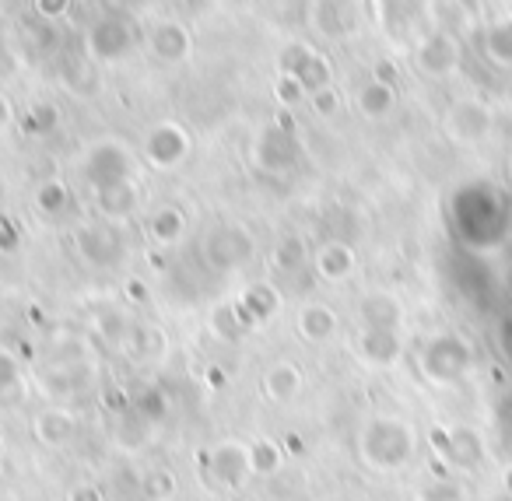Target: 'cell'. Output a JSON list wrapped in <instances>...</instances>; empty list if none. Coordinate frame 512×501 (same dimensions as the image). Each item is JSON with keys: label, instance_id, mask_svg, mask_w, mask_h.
<instances>
[{"label": "cell", "instance_id": "cell-26", "mask_svg": "<svg viewBox=\"0 0 512 501\" xmlns=\"http://www.w3.org/2000/svg\"><path fill=\"white\" fill-rule=\"evenodd\" d=\"M22 393V372L8 351H0V403H15Z\"/></svg>", "mask_w": 512, "mask_h": 501}, {"label": "cell", "instance_id": "cell-2", "mask_svg": "<svg viewBox=\"0 0 512 501\" xmlns=\"http://www.w3.org/2000/svg\"><path fill=\"white\" fill-rule=\"evenodd\" d=\"M204 256L211 267L218 270H235L253 256V239H249L242 228L225 225V228H214L204 242Z\"/></svg>", "mask_w": 512, "mask_h": 501}, {"label": "cell", "instance_id": "cell-35", "mask_svg": "<svg viewBox=\"0 0 512 501\" xmlns=\"http://www.w3.org/2000/svg\"><path fill=\"white\" fill-rule=\"evenodd\" d=\"M376 4H383V8H390V4H393V0H376Z\"/></svg>", "mask_w": 512, "mask_h": 501}, {"label": "cell", "instance_id": "cell-33", "mask_svg": "<svg viewBox=\"0 0 512 501\" xmlns=\"http://www.w3.org/2000/svg\"><path fill=\"white\" fill-rule=\"evenodd\" d=\"M71 501H102V494L95 487H81V491L71 494Z\"/></svg>", "mask_w": 512, "mask_h": 501}, {"label": "cell", "instance_id": "cell-7", "mask_svg": "<svg viewBox=\"0 0 512 501\" xmlns=\"http://www.w3.org/2000/svg\"><path fill=\"white\" fill-rule=\"evenodd\" d=\"M313 22L323 36L341 39V36H351V32L358 29V22H362V8H358V0H316Z\"/></svg>", "mask_w": 512, "mask_h": 501}, {"label": "cell", "instance_id": "cell-20", "mask_svg": "<svg viewBox=\"0 0 512 501\" xmlns=\"http://www.w3.org/2000/svg\"><path fill=\"white\" fill-rule=\"evenodd\" d=\"M99 193V211L106 218H127L130 211L137 207V186L130 183H116V186H106V190H95Z\"/></svg>", "mask_w": 512, "mask_h": 501}, {"label": "cell", "instance_id": "cell-4", "mask_svg": "<svg viewBox=\"0 0 512 501\" xmlns=\"http://www.w3.org/2000/svg\"><path fill=\"white\" fill-rule=\"evenodd\" d=\"M134 25L123 22V18H102L88 29V53L95 60H120L134 50Z\"/></svg>", "mask_w": 512, "mask_h": 501}, {"label": "cell", "instance_id": "cell-5", "mask_svg": "<svg viewBox=\"0 0 512 501\" xmlns=\"http://www.w3.org/2000/svg\"><path fill=\"white\" fill-rule=\"evenodd\" d=\"M414 64H418V71L428 74V78H446V74H453L456 64H460V43H456L449 32H432V36L418 46V53H414Z\"/></svg>", "mask_w": 512, "mask_h": 501}, {"label": "cell", "instance_id": "cell-3", "mask_svg": "<svg viewBox=\"0 0 512 501\" xmlns=\"http://www.w3.org/2000/svg\"><path fill=\"white\" fill-rule=\"evenodd\" d=\"M281 71H285V78L299 81V88L309 95L330 88V64L306 46H288V53L281 57Z\"/></svg>", "mask_w": 512, "mask_h": 501}, {"label": "cell", "instance_id": "cell-10", "mask_svg": "<svg viewBox=\"0 0 512 501\" xmlns=\"http://www.w3.org/2000/svg\"><path fill=\"white\" fill-rule=\"evenodd\" d=\"M467 358L470 351L463 347V340L456 337H439L428 344L425 351V368L432 379H453V375H460L463 368H467Z\"/></svg>", "mask_w": 512, "mask_h": 501}, {"label": "cell", "instance_id": "cell-19", "mask_svg": "<svg viewBox=\"0 0 512 501\" xmlns=\"http://www.w3.org/2000/svg\"><path fill=\"white\" fill-rule=\"evenodd\" d=\"M36 435L46 445H64L67 438H74V417L60 407H50L36 417Z\"/></svg>", "mask_w": 512, "mask_h": 501}, {"label": "cell", "instance_id": "cell-29", "mask_svg": "<svg viewBox=\"0 0 512 501\" xmlns=\"http://www.w3.org/2000/svg\"><path fill=\"white\" fill-rule=\"evenodd\" d=\"M249 463H253V470H274V466L281 463V452L274 449V445L260 442L249 449Z\"/></svg>", "mask_w": 512, "mask_h": 501}, {"label": "cell", "instance_id": "cell-12", "mask_svg": "<svg viewBox=\"0 0 512 501\" xmlns=\"http://www.w3.org/2000/svg\"><path fill=\"white\" fill-rule=\"evenodd\" d=\"M148 43H151V50H155L158 60L176 64V60H183L186 53H190V32H186L179 22H158L155 29H151Z\"/></svg>", "mask_w": 512, "mask_h": 501}, {"label": "cell", "instance_id": "cell-25", "mask_svg": "<svg viewBox=\"0 0 512 501\" xmlns=\"http://www.w3.org/2000/svg\"><path fill=\"white\" fill-rule=\"evenodd\" d=\"M278 309V295H274L267 284H256V288L246 291V298H242V316L253 323V319H267L271 312Z\"/></svg>", "mask_w": 512, "mask_h": 501}, {"label": "cell", "instance_id": "cell-30", "mask_svg": "<svg viewBox=\"0 0 512 501\" xmlns=\"http://www.w3.org/2000/svg\"><path fill=\"white\" fill-rule=\"evenodd\" d=\"M337 106H341V99H337L334 88H323V92H316V95H313V109H316L320 116H334V113H337Z\"/></svg>", "mask_w": 512, "mask_h": 501}, {"label": "cell", "instance_id": "cell-27", "mask_svg": "<svg viewBox=\"0 0 512 501\" xmlns=\"http://www.w3.org/2000/svg\"><path fill=\"white\" fill-rule=\"evenodd\" d=\"M274 263H278L281 270H299L302 263H306V246H302L299 239H285L274 249Z\"/></svg>", "mask_w": 512, "mask_h": 501}, {"label": "cell", "instance_id": "cell-6", "mask_svg": "<svg viewBox=\"0 0 512 501\" xmlns=\"http://www.w3.org/2000/svg\"><path fill=\"white\" fill-rule=\"evenodd\" d=\"M85 176L92 179L95 190L127 183V179H130V155L120 148V144H99V148L88 155Z\"/></svg>", "mask_w": 512, "mask_h": 501}, {"label": "cell", "instance_id": "cell-16", "mask_svg": "<svg viewBox=\"0 0 512 501\" xmlns=\"http://www.w3.org/2000/svg\"><path fill=\"white\" fill-rule=\"evenodd\" d=\"M358 312H362L365 330H397L400 326V309L390 295H369Z\"/></svg>", "mask_w": 512, "mask_h": 501}, {"label": "cell", "instance_id": "cell-21", "mask_svg": "<svg viewBox=\"0 0 512 501\" xmlns=\"http://www.w3.org/2000/svg\"><path fill=\"white\" fill-rule=\"evenodd\" d=\"M397 106V95H393L390 85H379V81H369V85L358 92V109H362L369 120H383L390 116V109Z\"/></svg>", "mask_w": 512, "mask_h": 501}, {"label": "cell", "instance_id": "cell-11", "mask_svg": "<svg viewBox=\"0 0 512 501\" xmlns=\"http://www.w3.org/2000/svg\"><path fill=\"white\" fill-rule=\"evenodd\" d=\"M144 151H148V158L155 165L169 169V165H179L186 158V151H190V137H186L183 130L176 127V123H162V127H155L148 134V144H144Z\"/></svg>", "mask_w": 512, "mask_h": 501}, {"label": "cell", "instance_id": "cell-17", "mask_svg": "<svg viewBox=\"0 0 512 501\" xmlns=\"http://www.w3.org/2000/svg\"><path fill=\"white\" fill-rule=\"evenodd\" d=\"M337 330V316L327 309V305H306L299 312V333L313 344H323L327 337H334Z\"/></svg>", "mask_w": 512, "mask_h": 501}, {"label": "cell", "instance_id": "cell-9", "mask_svg": "<svg viewBox=\"0 0 512 501\" xmlns=\"http://www.w3.org/2000/svg\"><path fill=\"white\" fill-rule=\"evenodd\" d=\"M446 130H449V137H453V141L474 144L491 130V113L474 99L456 102V106L449 109V116H446Z\"/></svg>", "mask_w": 512, "mask_h": 501}, {"label": "cell", "instance_id": "cell-23", "mask_svg": "<svg viewBox=\"0 0 512 501\" xmlns=\"http://www.w3.org/2000/svg\"><path fill=\"white\" fill-rule=\"evenodd\" d=\"M484 53H488L491 60H498V64L512 67V22L509 18L488 25V32H484Z\"/></svg>", "mask_w": 512, "mask_h": 501}, {"label": "cell", "instance_id": "cell-24", "mask_svg": "<svg viewBox=\"0 0 512 501\" xmlns=\"http://www.w3.org/2000/svg\"><path fill=\"white\" fill-rule=\"evenodd\" d=\"M186 232V218L176 211V207H165V211H158L155 218H151V235H155L162 246H172V242H179Z\"/></svg>", "mask_w": 512, "mask_h": 501}, {"label": "cell", "instance_id": "cell-32", "mask_svg": "<svg viewBox=\"0 0 512 501\" xmlns=\"http://www.w3.org/2000/svg\"><path fill=\"white\" fill-rule=\"evenodd\" d=\"M113 4L123 11H141V8H148V4H155V0H113Z\"/></svg>", "mask_w": 512, "mask_h": 501}, {"label": "cell", "instance_id": "cell-31", "mask_svg": "<svg viewBox=\"0 0 512 501\" xmlns=\"http://www.w3.org/2000/svg\"><path fill=\"white\" fill-rule=\"evenodd\" d=\"M67 11V0H39V15L43 18H60Z\"/></svg>", "mask_w": 512, "mask_h": 501}, {"label": "cell", "instance_id": "cell-8", "mask_svg": "<svg viewBox=\"0 0 512 501\" xmlns=\"http://www.w3.org/2000/svg\"><path fill=\"white\" fill-rule=\"evenodd\" d=\"M256 165L267 172H285L299 162V144L285 127H271L260 141H256Z\"/></svg>", "mask_w": 512, "mask_h": 501}, {"label": "cell", "instance_id": "cell-36", "mask_svg": "<svg viewBox=\"0 0 512 501\" xmlns=\"http://www.w3.org/2000/svg\"><path fill=\"white\" fill-rule=\"evenodd\" d=\"M505 480H509V491H512V470H509V473H505Z\"/></svg>", "mask_w": 512, "mask_h": 501}, {"label": "cell", "instance_id": "cell-34", "mask_svg": "<svg viewBox=\"0 0 512 501\" xmlns=\"http://www.w3.org/2000/svg\"><path fill=\"white\" fill-rule=\"evenodd\" d=\"M4 123H8V102L0 99V127H4Z\"/></svg>", "mask_w": 512, "mask_h": 501}, {"label": "cell", "instance_id": "cell-18", "mask_svg": "<svg viewBox=\"0 0 512 501\" xmlns=\"http://www.w3.org/2000/svg\"><path fill=\"white\" fill-rule=\"evenodd\" d=\"M316 267H320V274L327 277V281H344V277L355 270V253H351L344 242H330V246H323L320 256H316Z\"/></svg>", "mask_w": 512, "mask_h": 501}, {"label": "cell", "instance_id": "cell-15", "mask_svg": "<svg viewBox=\"0 0 512 501\" xmlns=\"http://www.w3.org/2000/svg\"><path fill=\"white\" fill-rule=\"evenodd\" d=\"M358 351H362V358L372 361V365H393L400 354L397 330H365L362 337H358Z\"/></svg>", "mask_w": 512, "mask_h": 501}, {"label": "cell", "instance_id": "cell-14", "mask_svg": "<svg viewBox=\"0 0 512 501\" xmlns=\"http://www.w3.org/2000/svg\"><path fill=\"white\" fill-rule=\"evenodd\" d=\"M211 463H214V477L225 480L228 487H239L242 477L253 470L249 449H242V445H221V449L211 456Z\"/></svg>", "mask_w": 512, "mask_h": 501}, {"label": "cell", "instance_id": "cell-28", "mask_svg": "<svg viewBox=\"0 0 512 501\" xmlns=\"http://www.w3.org/2000/svg\"><path fill=\"white\" fill-rule=\"evenodd\" d=\"M39 207H43L46 214H60L67 207V190L64 183H46L43 190H39Z\"/></svg>", "mask_w": 512, "mask_h": 501}, {"label": "cell", "instance_id": "cell-22", "mask_svg": "<svg viewBox=\"0 0 512 501\" xmlns=\"http://www.w3.org/2000/svg\"><path fill=\"white\" fill-rule=\"evenodd\" d=\"M299 389H302V375H299V368L288 365V361H281V365H274L271 372H267V393H271L274 400H281V403L295 400Z\"/></svg>", "mask_w": 512, "mask_h": 501}, {"label": "cell", "instance_id": "cell-13", "mask_svg": "<svg viewBox=\"0 0 512 501\" xmlns=\"http://www.w3.org/2000/svg\"><path fill=\"white\" fill-rule=\"evenodd\" d=\"M78 246L92 263H116L123 253V242L113 228H85L78 235Z\"/></svg>", "mask_w": 512, "mask_h": 501}, {"label": "cell", "instance_id": "cell-1", "mask_svg": "<svg viewBox=\"0 0 512 501\" xmlns=\"http://www.w3.org/2000/svg\"><path fill=\"white\" fill-rule=\"evenodd\" d=\"M362 456L379 470H393V466L407 463L411 456V431L400 421H372L362 435Z\"/></svg>", "mask_w": 512, "mask_h": 501}]
</instances>
